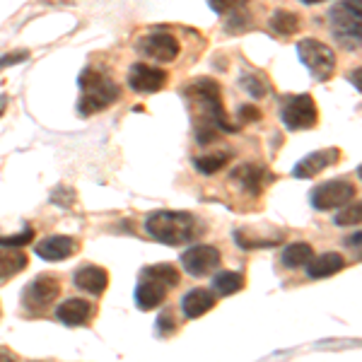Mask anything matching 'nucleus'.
I'll return each mask as SVG.
<instances>
[{"label":"nucleus","instance_id":"4","mask_svg":"<svg viewBox=\"0 0 362 362\" xmlns=\"http://www.w3.org/2000/svg\"><path fill=\"white\" fill-rule=\"evenodd\" d=\"M331 34L346 51H358L362 39V0H341L329 10Z\"/></svg>","mask_w":362,"mask_h":362},{"label":"nucleus","instance_id":"27","mask_svg":"<svg viewBox=\"0 0 362 362\" xmlns=\"http://www.w3.org/2000/svg\"><path fill=\"white\" fill-rule=\"evenodd\" d=\"M242 87L249 92L251 97H256V99H261V97L268 95V83L264 80V75H259V73L242 75Z\"/></svg>","mask_w":362,"mask_h":362},{"label":"nucleus","instance_id":"33","mask_svg":"<svg viewBox=\"0 0 362 362\" xmlns=\"http://www.w3.org/2000/svg\"><path fill=\"white\" fill-rule=\"evenodd\" d=\"M210 10L218 15H225V13H232V10L239 5V0H208Z\"/></svg>","mask_w":362,"mask_h":362},{"label":"nucleus","instance_id":"18","mask_svg":"<svg viewBox=\"0 0 362 362\" xmlns=\"http://www.w3.org/2000/svg\"><path fill=\"white\" fill-rule=\"evenodd\" d=\"M346 259L336 251H329V254H321V256H312L307 264V276L312 280H319V278H331L336 273H341L346 268Z\"/></svg>","mask_w":362,"mask_h":362},{"label":"nucleus","instance_id":"7","mask_svg":"<svg viewBox=\"0 0 362 362\" xmlns=\"http://www.w3.org/2000/svg\"><path fill=\"white\" fill-rule=\"evenodd\" d=\"M355 194H358V189L346 179L324 181V184H319L317 189L312 191V206L314 210H321V213H326V210H338L341 206H346V203H353Z\"/></svg>","mask_w":362,"mask_h":362},{"label":"nucleus","instance_id":"8","mask_svg":"<svg viewBox=\"0 0 362 362\" xmlns=\"http://www.w3.org/2000/svg\"><path fill=\"white\" fill-rule=\"evenodd\" d=\"M283 124L290 128V131H307L317 124L319 112H317V102H314L309 95H297L285 99L283 104Z\"/></svg>","mask_w":362,"mask_h":362},{"label":"nucleus","instance_id":"6","mask_svg":"<svg viewBox=\"0 0 362 362\" xmlns=\"http://www.w3.org/2000/svg\"><path fill=\"white\" fill-rule=\"evenodd\" d=\"M61 295V280L54 273H42L22 290V307L29 314H42L46 312Z\"/></svg>","mask_w":362,"mask_h":362},{"label":"nucleus","instance_id":"34","mask_svg":"<svg viewBox=\"0 0 362 362\" xmlns=\"http://www.w3.org/2000/svg\"><path fill=\"white\" fill-rule=\"evenodd\" d=\"M247 25H249V20L244 17V13H237L230 22H227V32L235 34V29H237V32H242V29L247 27Z\"/></svg>","mask_w":362,"mask_h":362},{"label":"nucleus","instance_id":"12","mask_svg":"<svg viewBox=\"0 0 362 362\" xmlns=\"http://www.w3.org/2000/svg\"><path fill=\"white\" fill-rule=\"evenodd\" d=\"M338 160H341V150L338 148H324V150H317V153H309L293 167V177L295 179H312L324 172V169L334 167Z\"/></svg>","mask_w":362,"mask_h":362},{"label":"nucleus","instance_id":"1","mask_svg":"<svg viewBox=\"0 0 362 362\" xmlns=\"http://www.w3.org/2000/svg\"><path fill=\"white\" fill-rule=\"evenodd\" d=\"M184 104L189 109V114L196 121V140L201 145H208L218 138V131L225 133H237L239 128L232 126L227 121L225 107H223V95H220V85L210 78H198L191 80L189 85H184L181 90Z\"/></svg>","mask_w":362,"mask_h":362},{"label":"nucleus","instance_id":"24","mask_svg":"<svg viewBox=\"0 0 362 362\" xmlns=\"http://www.w3.org/2000/svg\"><path fill=\"white\" fill-rule=\"evenodd\" d=\"M140 273L160 280V283H165L167 288H177V285L181 283V273L174 264H153V266H145Z\"/></svg>","mask_w":362,"mask_h":362},{"label":"nucleus","instance_id":"29","mask_svg":"<svg viewBox=\"0 0 362 362\" xmlns=\"http://www.w3.org/2000/svg\"><path fill=\"white\" fill-rule=\"evenodd\" d=\"M34 239V230L32 227H25V230H20L17 235H5L0 237V247H15V249H22L27 247L29 242Z\"/></svg>","mask_w":362,"mask_h":362},{"label":"nucleus","instance_id":"23","mask_svg":"<svg viewBox=\"0 0 362 362\" xmlns=\"http://www.w3.org/2000/svg\"><path fill=\"white\" fill-rule=\"evenodd\" d=\"M314 256V249L307 242H295L288 244L283 251V266L285 268H302L309 264V259Z\"/></svg>","mask_w":362,"mask_h":362},{"label":"nucleus","instance_id":"38","mask_svg":"<svg viewBox=\"0 0 362 362\" xmlns=\"http://www.w3.org/2000/svg\"><path fill=\"white\" fill-rule=\"evenodd\" d=\"M350 80H355V90H360V68H355V75H350Z\"/></svg>","mask_w":362,"mask_h":362},{"label":"nucleus","instance_id":"15","mask_svg":"<svg viewBox=\"0 0 362 362\" xmlns=\"http://www.w3.org/2000/svg\"><path fill=\"white\" fill-rule=\"evenodd\" d=\"M56 317L66 326H87L95 317V305L87 300H80V297H70V300L58 305Z\"/></svg>","mask_w":362,"mask_h":362},{"label":"nucleus","instance_id":"36","mask_svg":"<svg viewBox=\"0 0 362 362\" xmlns=\"http://www.w3.org/2000/svg\"><path fill=\"white\" fill-rule=\"evenodd\" d=\"M0 358H5V360H17V355H15V353H10V350H5V348H0Z\"/></svg>","mask_w":362,"mask_h":362},{"label":"nucleus","instance_id":"9","mask_svg":"<svg viewBox=\"0 0 362 362\" xmlns=\"http://www.w3.org/2000/svg\"><path fill=\"white\" fill-rule=\"evenodd\" d=\"M220 261H223L220 249L210 247V244H196V247L186 249L181 254V268L194 278H203L213 273L220 266Z\"/></svg>","mask_w":362,"mask_h":362},{"label":"nucleus","instance_id":"17","mask_svg":"<svg viewBox=\"0 0 362 362\" xmlns=\"http://www.w3.org/2000/svg\"><path fill=\"white\" fill-rule=\"evenodd\" d=\"M266 179H271V177H268L266 169L261 165H242L232 172V181H237L244 194H249V196H259L266 186Z\"/></svg>","mask_w":362,"mask_h":362},{"label":"nucleus","instance_id":"21","mask_svg":"<svg viewBox=\"0 0 362 362\" xmlns=\"http://www.w3.org/2000/svg\"><path fill=\"white\" fill-rule=\"evenodd\" d=\"M283 239V232H276V235H268V237H261L254 232V227H239L235 230V242L239 244L242 249H266V247H276V244Z\"/></svg>","mask_w":362,"mask_h":362},{"label":"nucleus","instance_id":"40","mask_svg":"<svg viewBox=\"0 0 362 362\" xmlns=\"http://www.w3.org/2000/svg\"><path fill=\"white\" fill-rule=\"evenodd\" d=\"M305 5H317V3H324V0H302Z\"/></svg>","mask_w":362,"mask_h":362},{"label":"nucleus","instance_id":"35","mask_svg":"<svg viewBox=\"0 0 362 362\" xmlns=\"http://www.w3.org/2000/svg\"><path fill=\"white\" fill-rule=\"evenodd\" d=\"M25 58H27V51H20V54H13V56H3V58H0V68H5V66H13V63L25 61Z\"/></svg>","mask_w":362,"mask_h":362},{"label":"nucleus","instance_id":"31","mask_svg":"<svg viewBox=\"0 0 362 362\" xmlns=\"http://www.w3.org/2000/svg\"><path fill=\"white\" fill-rule=\"evenodd\" d=\"M155 331L160 336H172L174 331H177V321H174V314L169 312V309H165V312L157 317V326H155Z\"/></svg>","mask_w":362,"mask_h":362},{"label":"nucleus","instance_id":"37","mask_svg":"<svg viewBox=\"0 0 362 362\" xmlns=\"http://www.w3.org/2000/svg\"><path fill=\"white\" fill-rule=\"evenodd\" d=\"M348 247H360V232H355V237L348 239Z\"/></svg>","mask_w":362,"mask_h":362},{"label":"nucleus","instance_id":"10","mask_svg":"<svg viewBox=\"0 0 362 362\" xmlns=\"http://www.w3.org/2000/svg\"><path fill=\"white\" fill-rule=\"evenodd\" d=\"M138 51L157 63H172V61H177L181 49H179V42L169 32H155V34H148L145 39H140Z\"/></svg>","mask_w":362,"mask_h":362},{"label":"nucleus","instance_id":"30","mask_svg":"<svg viewBox=\"0 0 362 362\" xmlns=\"http://www.w3.org/2000/svg\"><path fill=\"white\" fill-rule=\"evenodd\" d=\"M51 203L58 208H73L75 203V191L70 186H58V189L51 194Z\"/></svg>","mask_w":362,"mask_h":362},{"label":"nucleus","instance_id":"26","mask_svg":"<svg viewBox=\"0 0 362 362\" xmlns=\"http://www.w3.org/2000/svg\"><path fill=\"white\" fill-rule=\"evenodd\" d=\"M232 155L230 153H210V155H201L194 160V167L198 169L201 174H206V177H210V174H218L220 169L230 165Z\"/></svg>","mask_w":362,"mask_h":362},{"label":"nucleus","instance_id":"3","mask_svg":"<svg viewBox=\"0 0 362 362\" xmlns=\"http://www.w3.org/2000/svg\"><path fill=\"white\" fill-rule=\"evenodd\" d=\"M83 97L78 102V114L80 116H92L97 112H104L107 107L119 99L121 90L109 75L99 73L97 68H85L78 78Z\"/></svg>","mask_w":362,"mask_h":362},{"label":"nucleus","instance_id":"2","mask_svg":"<svg viewBox=\"0 0 362 362\" xmlns=\"http://www.w3.org/2000/svg\"><path fill=\"white\" fill-rule=\"evenodd\" d=\"M145 232L167 247H179L198 239L203 232L201 223L191 213H177V210H157L145 218Z\"/></svg>","mask_w":362,"mask_h":362},{"label":"nucleus","instance_id":"22","mask_svg":"<svg viewBox=\"0 0 362 362\" xmlns=\"http://www.w3.org/2000/svg\"><path fill=\"white\" fill-rule=\"evenodd\" d=\"M244 288V276L237 271H220L213 278V290L220 297H230Z\"/></svg>","mask_w":362,"mask_h":362},{"label":"nucleus","instance_id":"11","mask_svg":"<svg viewBox=\"0 0 362 362\" xmlns=\"http://www.w3.org/2000/svg\"><path fill=\"white\" fill-rule=\"evenodd\" d=\"M169 75L167 70L145 66V63H136L131 70H128V87L133 92H143V95H155L162 87L167 85Z\"/></svg>","mask_w":362,"mask_h":362},{"label":"nucleus","instance_id":"28","mask_svg":"<svg viewBox=\"0 0 362 362\" xmlns=\"http://www.w3.org/2000/svg\"><path fill=\"white\" fill-rule=\"evenodd\" d=\"M360 218H362V206L360 203H353V206H341V210L336 213V225L338 227H353V225H360Z\"/></svg>","mask_w":362,"mask_h":362},{"label":"nucleus","instance_id":"14","mask_svg":"<svg viewBox=\"0 0 362 362\" xmlns=\"http://www.w3.org/2000/svg\"><path fill=\"white\" fill-rule=\"evenodd\" d=\"M37 256L44 261H63V259H70L75 251L80 249L78 239L75 237H68V235H54V237H46L42 242L37 244Z\"/></svg>","mask_w":362,"mask_h":362},{"label":"nucleus","instance_id":"20","mask_svg":"<svg viewBox=\"0 0 362 362\" xmlns=\"http://www.w3.org/2000/svg\"><path fill=\"white\" fill-rule=\"evenodd\" d=\"M29 264L27 254L15 247H3L0 249V280H8L17 276L20 271H25Z\"/></svg>","mask_w":362,"mask_h":362},{"label":"nucleus","instance_id":"19","mask_svg":"<svg viewBox=\"0 0 362 362\" xmlns=\"http://www.w3.org/2000/svg\"><path fill=\"white\" fill-rule=\"evenodd\" d=\"M215 302H218L215 300V293L203 290V288H194L184 295V300H181V312H184L186 319H198L206 312H210V309L215 307Z\"/></svg>","mask_w":362,"mask_h":362},{"label":"nucleus","instance_id":"16","mask_svg":"<svg viewBox=\"0 0 362 362\" xmlns=\"http://www.w3.org/2000/svg\"><path fill=\"white\" fill-rule=\"evenodd\" d=\"M75 288H80L87 295H102L109 285V273L99 266H83L75 271Z\"/></svg>","mask_w":362,"mask_h":362},{"label":"nucleus","instance_id":"32","mask_svg":"<svg viewBox=\"0 0 362 362\" xmlns=\"http://www.w3.org/2000/svg\"><path fill=\"white\" fill-rule=\"evenodd\" d=\"M237 116H239V121H244V124H254V121L261 119V112L256 107H251V104H244V107L237 109Z\"/></svg>","mask_w":362,"mask_h":362},{"label":"nucleus","instance_id":"13","mask_svg":"<svg viewBox=\"0 0 362 362\" xmlns=\"http://www.w3.org/2000/svg\"><path fill=\"white\" fill-rule=\"evenodd\" d=\"M167 285L160 283V280L145 276V273H140L138 276V285H136V305L138 309H143V312H150V309H157L165 302L167 297Z\"/></svg>","mask_w":362,"mask_h":362},{"label":"nucleus","instance_id":"39","mask_svg":"<svg viewBox=\"0 0 362 362\" xmlns=\"http://www.w3.org/2000/svg\"><path fill=\"white\" fill-rule=\"evenodd\" d=\"M5 109H8V97H0V116L5 114Z\"/></svg>","mask_w":362,"mask_h":362},{"label":"nucleus","instance_id":"25","mask_svg":"<svg viewBox=\"0 0 362 362\" xmlns=\"http://www.w3.org/2000/svg\"><path fill=\"white\" fill-rule=\"evenodd\" d=\"M271 29L280 37H290V34H295L300 29V17L290 13V10H276L271 15Z\"/></svg>","mask_w":362,"mask_h":362},{"label":"nucleus","instance_id":"5","mask_svg":"<svg viewBox=\"0 0 362 362\" xmlns=\"http://www.w3.org/2000/svg\"><path fill=\"white\" fill-rule=\"evenodd\" d=\"M297 56H300V61L312 73V78L319 80V83H326L336 73L334 49L326 46L324 42H319V39H302L297 44Z\"/></svg>","mask_w":362,"mask_h":362}]
</instances>
